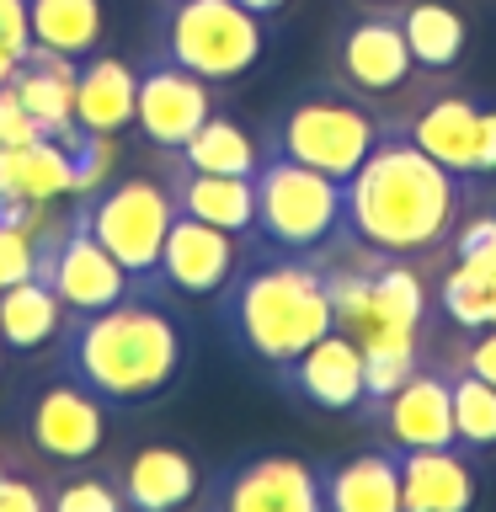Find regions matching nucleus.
Instances as JSON below:
<instances>
[{
	"label": "nucleus",
	"mask_w": 496,
	"mask_h": 512,
	"mask_svg": "<svg viewBox=\"0 0 496 512\" xmlns=\"http://www.w3.org/2000/svg\"><path fill=\"white\" fill-rule=\"evenodd\" d=\"M59 363L102 406H150L182 379L187 326L160 288H134L107 310L64 315Z\"/></svg>",
	"instance_id": "1"
},
{
	"label": "nucleus",
	"mask_w": 496,
	"mask_h": 512,
	"mask_svg": "<svg viewBox=\"0 0 496 512\" xmlns=\"http://www.w3.org/2000/svg\"><path fill=\"white\" fill-rule=\"evenodd\" d=\"M32 139H43V128L27 118V107H22L11 80H0V150H22Z\"/></svg>",
	"instance_id": "32"
},
{
	"label": "nucleus",
	"mask_w": 496,
	"mask_h": 512,
	"mask_svg": "<svg viewBox=\"0 0 496 512\" xmlns=\"http://www.w3.org/2000/svg\"><path fill=\"white\" fill-rule=\"evenodd\" d=\"M464 368H470L475 379L496 384V326H480L475 331V342L464 347Z\"/></svg>",
	"instance_id": "35"
},
{
	"label": "nucleus",
	"mask_w": 496,
	"mask_h": 512,
	"mask_svg": "<svg viewBox=\"0 0 496 512\" xmlns=\"http://www.w3.org/2000/svg\"><path fill=\"white\" fill-rule=\"evenodd\" d=\"M342 192V230L379 256H416L443 246L464 208V182L427 150H416L406 134H384L342 182Z\"/></svg>",
	"instance_id": "2"
},
{
	"label": "nucleus",
	"mask_w": 496,
	"mask_h": 512,
	"mask_svg": "<svg viewBox=\"0 0 496 512\" xmlns=\"http://www.w3.org/2000/svg\"><path fill=\"white\" fill-rule=\"evenodd\" d=\"M379 6H395V0H379Z\"/></svg>",
	"instance_id": "40"
},
{
	"label": "nucleus",
	"mask_w": 496,
	"mask_h": 512,
	"mask_svg": "<svg viewBox=\"0 0 496 512\" xmlns=\"http://www.w3.org/2000/svg\"><path fill=\"white\" fill-rule=\"evenodd\" d=\"M0 470H6V464H0Z\"/></svg>",
	"instance_id": "42"
},
{
	"label": "nucleus",
	"mask_w": 496,
	"mask_h": 512,
	"mask_svg": "<svg viewBox=\"0 0 496 512\" xmlns=\"http://www.w3.org/2000/svg\"><path fill=\"white\" fill-rule=\"evenodd\" d=\"M0 512H48L43 480L16 475V470H0Z\"/></svg>",
	"instance_id": "33"
},
{
	"label": "nucleus",
	"mask_w": 496,
	"mask_h": 512,
	"mask_svg": "<svg viewBox=\"0 0 496 512\" xmlns=\"http://www.w3.org/2000/svg\"><path fill=\"white\" fill-rule=\"evenodd\" d=\"M22 432L43 464H91L107 443V406L80 379L59 368L32 390L22 411Z\"/></svg>",
	"instance_id": "10"
},
{
	"label": "nucleus",
	"mask_w": 496,
	"mask_h": 512,
	"mask_svg": "<svg viewBox=\"0 0 496 512\" xmlns=\"http://www.w3.org/2000/svg\"><path fill=\"white\" fill-rule=\"evenodd\" d=\"M491 326H496V315H491Z\"/></svg>",
	"instance_id": "41"
},
{
	"label": "nucleus",
	"mask_w": 496,
	"mask_h": 512,
	"mask_svg": "<svg viewBox=\"0 0 496 512\" xmlns=\"http://www.w3.org/2000/svg\"><path fill=\"white\" fill-rule=\"evenodd\" d=\"M128 512H187L203 491V470L187 448L176 443H144L123 464H112Z\"/></svg>",
	"instance_id": "16"
},
{
	"label": "nucleus",
	"mask_w": 496,
	"mask_h": 512,
	"mask_svg": "<svg viewBox=\"0 0 496 512\" xmlns=\"http://www.w3.org/2000/svg\"><path fill=\"white\" fill-rule=\"evenodd\" d=\"M331 320L336 331L368 352H416V331L427 315V288L406 262H374V267H331L326 272Z\"/></svg>",
	"instance_id": "4"
},
{
	"label": "nucleus",
	"mask_w": 496,
	"mask_h": 512,
	"mask_svg": "<svg viewBox=\"0 0 496 512\" xmlns=\"http://www.w3.org/2000/svg\"><path fill=\"white\" fill-rule=\"evenodd\" d=\"M400 32H406V43H411V64H422V70H448V64H459L464 38H470L464 16L454 6H443V0H406V6H400Z\"/></svg>",
	"instance_id": "25"
},
{
	"label": "nucleus",
	"mask_w": 496,
	"mask_h": 512,
	"mask_svg": "<svg viewBox=\"0 0 496 512\" xmlns=\"http://www.w3.org/2000/svg\"><path fill=\"white\" fill-rule=\"evenodd\" d=\"M38 278V240L32 230H16V224H0V288Z\"/></svg>",
	"instance_id": "30"
},
{
	"label": "nucleus",
	"mask_w": 496,
	"mask_h": 512,
	"mask_svg": "<svg viewBox=\"0 0 496 512\" xmlns=\"http://www.w3.org/2000/svg\"><path fill=\"white\" fill-rule=\"evenodd\" d=\"M400 459V512H475L480 475L470 448H411Z\"/></svg>",
	"instance_id": "18"
},
{
	"label": "nucleus",
	"mask_w": 496,
	"mask_h": 512,
	"mask_svg": "<svg viewBox=\"0 0 496 512\" xmlns=\"http://www.w3.org/2000/svg\"><path fill=\"white\" fill-rule=\"evenodd\" d=\"M480 176H496V107H480Z\"/></svg>",
	"instance_id": "36"
},
{
	"label": "nucleus",
	"mask_w": 496,
	"mask_h": 512,
	"mask_svg": "<svg viewBox=\"0 0 496 512\" xmlns=\"http://www.w3.org/2000/svg\"><path fill=\"white\" fill-rule=\"evenodd\" d=\"M374 416H379V427H384L395 454L448 448L454 443V379L432 374V368H411V379L395 395H384L374 406Z\"/></svg>",
	"instance_id": "15"
},
{
	"label": "nucleus",
	"mask_w": 496,
	"mask_h": 512,
	"mask_svg": "<svg viewBox=\"0 0 496 512\" xmlns=\"http://www.w3.org/2000/svg\"><path fill=\"white\" fill-rule=\"evenodd\" d=\"M454 443L470 454L496 443V384L475 379L470 368L454 374Z\"/></svg>",
	"instance_id": "28"
},
{
	"label": "nucleus",
	"mask_w": 496,
	"mask_h": 512,
	"mask_svg": "<svg viewBox=\"0 0 496 512\" xmlns=\"http://www.w3.org/2000/svg\"><path fill=\"white\" fill-rule=\"evenodd\" d=\"M235 267H240V251H235L230 230H214V224H203L192 214H176L166 230V246H160L155 283L187 299H208V294H224Z\"/></svg>",
	"instance_id": "13"
},
{
	"label": "nucleus",
	"mask_w": 496,
	"mask_h": 512,
	"mask_svg": "<svg viewBox=\"0 0 496 512\" xmlns=\"http://www.w3.org/2000/svg\"><path fill=\"white\" fill-rule=\"evenodd\" d=\"M64 331V304L43 278H22L0 288V347L6 352H43Z\"/></svg>",
	"instance_id": "23"
},
{
	"label": "nucleus",
	"mask_w": 496,
	"mask_h": 512,
	"mask_svg": "<svg viewBox=\"0 0 496 512\" xmlns=\"http://www.w3.org/2000/svg\"><path fill=\"white\" fill-rule=\"evenodd\" d=\"M326 512H400V459L384 448L336 459L320 470Z\"/></svg>",
	"instance_id": "22"
},
{
	"label": "nucleus",
	"mask_w": 496,
	"mask_h": 512,
	"mask_svg": "<svg viewBox=\"0 0 496 512\" xmlns=\"http://www.w3.org/2000/svg\"><path fill=\"white\" fill-rule=\"evenodd\" d=\"M438 299H443V315L454 320V326L480 331V326H491V315H496V278L454 262V272H448L443 288H438Z\"/></svg>",
	"instance_id": "29"
},
{
	"label": "nucleus",
	"mask_w": 496,
	"mask_h": 512,
	"mask_svg": "<svg viewBox=\"0 0 496 512\" xmlns=\"http://www.w3.org/2000/svg\"><path fill=\"white\" fill-rule=\"evenodd\" d=\"M262 48V16L235 0H166V11H160V59L203 75L208 86L240 80L262 59Z\"/></svg>",
	"instance_id": "7"
},
{
	"label": "nucleus",
	"mask_w": 496,
	"mask_h": 512,
	"mask_svg": "<svg viewBox=\"0 0 496 512\" xmlns=\"http://www.w3.org/2000/svg\"><path fill=\"white\" fill-rule=\"evenodd\" d=\"M75 219L102 240L134 283L160 288L155 267H160V246H166V230L176 219V198L171 182L160 176H118V182H102L96 192H86L75 208Z\"/></svg>",
	"instance_id": "8"
},
{
	"label": "nucleus",
	"mask_w": 496,
	"mask_h": 512,
	"mask_svg": "<svg viewBox=\"0 0 496 512\" xmlns=\"http://www.w3.org/2000/svg\"><path fill=\"white\" fill-rule=\"evenodd\" d=\"M0 43L11 48L16 59L32 48V27H27V0H0Z\"/></svg>",
	"instance_id": "34"
},
{
	"label": "nucleus",
	"mask_w": 496,
	"mask_h": 512,
	"mask_svg": "<svg viewBox=\"0 0 496 512\" xmlns=\"http://www.w3.org/2000/svg\"><path fill=\"white\" fill-rule=\"evenodd\" d=\"M208 512H214V507H208Z\"/></svg>",
	"instance_id": "43"
},
{
	"label": "nucleus",
	"mask_w": 496,
	"mask_h": 512,
	"mask_svg": "<svg viewBox=\"0 0 496 512\" xmlns=\"http://www.w3.org/2000/svg\"><path fill=\"white\" fill-rule=\"evenodd\" d=\"M11 70H16V54H11L6 43H0V80H11Z\"/></svg>",
	"instance_id": "38"
},
{
	"label": "nucleus",
	"mask_w": 496,
	"mask_h": 512,
	"mask_svg": "<svg viewBox=\"0 0 496 512\" xmlns=\"http://www.w3.org/2000/svg\"><path fill=\"white\" fill-rule=\"evenodd\" d=\"M134 91H139L134 64L96 48V54L80 59V70H75V128L118 139L123 128L134 123Z\"/></svg>",
	"instance_id": "20"
},
{
	"label": "nucleus",
	"mask_w": 496,
	"mask_h": 512,
	"mask_svg": "<svg viewBox=\"0 0 496 512\" xmlns=\"http://www.w3.org/2000/svg\"><path fill=\"white\" fill-rule=\"evenodd\" d=\"M235 6H246V11H256V16H272V11H283L288 0H235Z\"/></svg>",
	"instance_id": "37"
},
{
	"label": "nucleus",
	"mask_w": 496,
	"mask_h": 512,
	"mask_svg": "<svg viewBox=\"0 0 496 512\" xmlns=\"http://www.w3.org/2000/svg\"><path fill=\"white\" fill-rule=\"evenodd\" d=\"M342 208L347 192L336 176L310 171L288 155H262V166H256V235L272 251L315 256L342 235Z\"/></svg>",
	"instance_id": "5"
},
{
	"label": "nucleus",
	"mask_w": 496,
	"mask_h": 512,
	"mask_svg": "<svg viewBox=\"0 0 496 512\" xmlns=\"http://www.w3.org/2000/svg\"><path fill=\"white\" fill-rule=\"evenodd\" d=\"M176 166H187V171H214V176H256V166H262V150H256V139H251L235 118L214 112V118H208L198 134L182 144V150H176Z\"/></svg>",
	"instance_id": "26"
},
{
	"label": "nucleus",
	"mask_w": 496,
	"mask_h": 512,
	"mask_svg": "<svg viewBox=\"0 0 496 512\" xmlns=\"http://www.w3.org/2000/svg\"><path fill=\"white\" fill-rule=\"evenodd\" d=\"M0 374H6V347H0Z\"/></svg>",
	"instance_id": "39"
},
{
	"label": "nucleus",
	"mask_w": 496,
	"mask_h": 512,
	"mask_svg": "<svg viewBox=\"0 0 496 512\" xmlns=\"http://www.w3.org/2000/svg\"><path fill=\"white\" fill-rule=\"evenodd\" d=\"M48 512H128L118 475L112 470H86V464H59L48 470Z\"/></svg>",
	"instance_id": "27"
},
{
	"label": "nucleus",
	"mask_w": 496,
	"mask_h": 512,
	"mask_svg": "<svg viewBox=\"0 0 496 512\" xmlns=\"http://www.w3.org/2000/svg\"><path fill=\"white\" fill-rule=\"evenodd\" d=\"M32 240H38V278L54 288V299L64 304V315L107 310V304H118L123 294L144 288V283H134L118 262H112V251L75 214L43 219Z\"/></svg>",
	"instance_id": "9"
},
{
	"label": "nucleus",
	"mask_w": 496,
	"mask_h": 512,
	"mask_svg": "<svg viewBox=\"0 0 496 512\" xmlns=\"http://www.w3.org/2000/svg\"><path fill=\"white\" fill-rule=\"evenodd\" d=\"M224 331L240 352H251L267 368H288L310 342H320L331 320L326 267L310 256H267L224 283Z\"/></svg>",
	"instance_id": "3"
},
{
	"label": "nucleus",
	"mask_w": 496,
	"mask_h": 512,
	"mask_svg": "<svg viewBox=\"0 0 496 512\" xmlns=\"http://www.w3.org/2000/svg\"><path fill=\"white\" fill-rule=\"evenodd\" d=\"M214 512H326L320 502V470L294 454H251L219 475Z\"/></svg>",
	"instance_id": "12"
},
{
	"label": "nucleus",
	"mask_w": 496,
	"mask_h": 512,
	"mask_svg": "<svg viewBox=\"0 0 496 512\" xmlns=\"http://www.w3.org/2000/svg\"><path fill=\"white\" fill-rule=\"evenodd\" d=\"M336 70H342V80L358 96H390L406 86L411 75V43L406 32H400V11L384 6V11H368L358 16L342 43H336Z\"/></svg>",
	"instance_id": "14"
},
{
	"label": "nucleus",
	"mask_w": 496,
	"mask_h": 512,
	"mask_svg": "<svg viewBox=\"0 0 496 512\" xmlns=\"http://www.w3.org/2000/svg\"><path fill=\"white\" fill-rule=\"evenodd\" d=\"M454 256H459V267H470V272H486V278H496V214H491V219L464 224L459 240H454Z\"/></svg>",
	"instance_id": "31"
},
{
	"label": "nucleus",
	"mask_w": 496,
	"mask_h": 512,
	"mask_svg": "<svg viewBox=\"0 0 496 512\" xmlns=\"http://www.w3.org/2000/svg\"><path fill=\"white\" fill-rule=\"evenodd\" d=\"M166 182H171L176 214H192V219L214 224V230H230V235L256 230V176H214V171L176 166Z\"/></svg>",
	"instance_id": "21"
},
{
	"label": "nucleus",
	"mask_w": 496,
	"mask_h": 512,
	"mask_svg": "<svg viewBox=\"0 0 496 512\" xmlns=\"http://www.w3.org/2000/svg\"><path fill=\"white\" fill-rule=\"evenodd\" d=\"M27 27L38 48L80 64L102 48V0H27Z\"/></svg>",
	"instance_id": "24"
},
{
	"label": "nucleus",
	"mask_w": 496,
	"mask_h": 512,
	"mask_svg": "<svg viewBox=\"0 0 496 512\" xmlns=\"http://www.w3.org/2000/svg\"><path fill=\"white\" fill-rule=\"evenodd\" d=\"M214 118V86L203 75L182 70L171 59H150L139 70V91H134V128L155 150H182L198 128Z\"/></svg>",
	"instance_id": "11"
},
{
	"label": "nucleus",
	"mask_w": 496,
	"mask_h": 512,
	"mask_svg": "<svg viewBox=\"0 0 496 512\" xmlns=\"http://www.w3.org/2000/svg\"><path fill=\"white\" fill-rule=\"evenodd\" d=\"M406 139L416 150H427L443 171H454L459 182L480 176V107L470 96H432L427 107H416L406 118Z\"/></svg>",
	"instance_id": "19"
},
{
	"label": "nucleus",
	"mask_w": 496,
	"mask_h": 512,
	"mask_svg": "<svg viewBox=\"0 0 496 512\" xmlns=\"http://www.w3.org/2000/svg\"><path fill=\"white\" fill-rule=\"evenodd\" d=\"M278 374L315 411H358L363 406V347L336 326L320 342L304 347L288 368H278Z\"/></svg>",
	"instance_id": "17"
},
{
	"label": "nucleus",
	"mask_w": 496,
	"mask_h": 512,
	"mask_svg": "<svg viewBox=\"0 0 496 512\" xmlns=\"http://www.w3.org/2000/svg\"><path fill=\"white\" fill-rule=\"evenodd\" d=\"M379 139H384V118L368 102L347 91H310L272 123L267 155H288L299 166L347 182Z\"/></svg>",
	"instance_id": "6"
}]
</instances>
